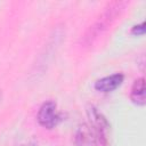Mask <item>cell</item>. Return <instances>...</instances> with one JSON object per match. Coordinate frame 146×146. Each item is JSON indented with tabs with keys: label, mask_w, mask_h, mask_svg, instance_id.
I'll return each mask as SVG.
<instances>
[{
	"label": "cell",
	"mask_w": 146,
	"mask_h": 146,
	"mask_svg": "<svg viewBox=\"0 0 146 146\" xmlns=\"http://www.w3.org/2000/svg\"><path fill=\"white\" fill-rule=\"evenodd\" d=\"M123 7H124V2H121V1H115V2L108 3L104 8V11L100 14V16L95 21V23L84 33V35L82 38L83 43H86V44L92 43L94 40L112 24V22L122 11Z\"/></svg>",
	"instance_id": "6da1fadb"
},
{
	"label": "cell",
	"mask_w": 146,
	"mask_h": 146,
	"mask_svg": "<svg viewBox=\"0 0 146 146\" xmlns=\"http://www.w3.org/2000/svg\"><path fill=\"white\" fill-rule=\"evenodd\" d=\"M88 117L90 120V128L99 144L102 146H107L108 145V135H110V123L107 122L106 117L95 107V106H89L87 110Z\"/></svg>",
	"instance_id": "7a4b0ae2"
},
{
	"label": "cell",
	"mask_w": 146,
	"mask_h": 146,
	"mask_svg": "<svg viewBox=\"0 0 146 146\" xmlns=\"http://www.w3.org/2000/svg\"><path fill=\"white\" fill-rule=\"evenodd\" d=\"M36 120L40 125H42L43 128H47V129H52L55 125H57V123L60 120V116L57 113L56 103L54 100L44 102L38 111Z\"/></svg>",
	"instance_id": "3957f363"
},
{
	"label": "cell",
	"mask_w": 146,
	"mask_h": 146,
	"mask_svg": "<svg viewBox=\"0 0 146 146\" xmlns=\"http://www.w3.org/2000/svg\"><path fill=\"white\" fill-rule=\"evenodd\" d=\"M74 146H98L97 139L87 123H81L74 133Z\"/></svg>",
	"instance_id": "277c9868"
},
{
	"label": "cell",
	"mask_w": 146,
	"mask_h": 146,
	"mask_svg": "<svg viewBox=\"0 0 146 146\" xmlns=\"http://www.w3.org/2000/svg\"><path fill=\"white\" fill-rule=\"evenodd\" d=\"M124 80L122 73H114L108 76H104L95 82V89L100 92H111L119 88Z\"/></svg>",
	"instance_id": "5b68a950"
},
{
	"label": "cell",
	"mask_w": 146,
	"mask_h": 146,
	"mask_svg": "<svg viewBox=\"0 0 146 146\" xmlns=\"http://www.w3.org/2000/svg\"><path fill=\"white\" fill-rule=\"evenodd\" d=\"M130 99L138 106H144L146 104V87L144 78H139L133 82L130 91Z\"/></svg>",
	"instance_id": "8992f818"
},
{
	"label": "cell",
	"mask_w": 146,
	"mask_h": 146,
	"mask_svg": "<svg viewBox=\"0 0 146 146\" xmlns=\"http://www.w3.org/2000/svg\"><path fill=\"white\" fill-rule=\"evenodd\" d=\"M131 33L135 35H143L145 33V23H140L139 25H135L131 29Z\"/></svg>",
	"instance_id": "52a82bcc"
},
{
	"label": "cell",
	"mask_w": 146,
	"mask_h": 146,
	"mask_svg": "<svg viewBox=\"0 0 146 146\" xmlns=\"http://www.w3.org/2000/svg\"><path fill=\"white\" fill-rule=\"evenodd\" d=\"M23 146H34V145H23Z\"/></svg>",
	"instance_id": "ba28073f"
}]
</instances>
